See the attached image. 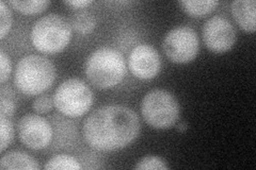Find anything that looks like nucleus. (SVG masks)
I'll list each match as a JSON object with an SVG mask.
<instances>
[{
	"label": "nucleus",
	"mask_w": 256,
	"mask_h": 170,
	"mask_svg": "<svg viewBox=\"0 0 256 170\" xmlns=\"http://www.w3.org/2000/svg\"><path fill=\"white\" fill-rule=\"evenodd\" d=\"M137 113L125 105H104L93 111L84 121V140L98 151L121 150L140 133Z\"/></svg>",
	"instance_id": "f257e3e1"
},
{
	"label": "nucleus",
	"mask_w": 256,
	"mask_h": 170,
	"mask_svg": "<svg viewBox=\"0 0 256 170\" xmlns=\"http://www.w3.org/2000/svg\"><path fill=\"white\" fill-rule=\"evenodd\" d=\"M84 72L90 83L100 90L114 87L123 80L126 62L123 54L111 47H100L86 61Z\"/></svg>",
	"instance_id": "f03ea898"
},
{
	"label": "nucleus",
	"mask_w": 256,
	"mask_h": 170,
	"mask_svg": "<svg viewBox=\"0 0 256 170\" xmlns=\"http://www.w3.org/2000/svg\"><path fill=\"white\" fill-rule=\"evenodd\" d=\"M57 71L54 63L45 56L29 54L18 63L14 71V84L27 96H36L50 88Z\"/></svg>",
	"instance_id": "7ed1b4c3"
},
{
	"label": "nucleus",
	"mask_w": 256,
	"mask_h": 170,
	"mask_svg": "<svg viewBox=\"0 0 256 170\" xmlns=\"http://www.w3.org/2000/svg\"><path fill=\"white\" fill-rule=\"evenodd\" d=\"M30 38L32 45L40 52L45 54L59 53L70 42L72 26L59 14H47L32 26Z\"/></svg>",
	"instance_id": "20e7f679"
},
{
	"label": "nucleus",
	"mask_w": 256,
	"mask_h": 170,
	"mask_svg": "<svg viewBox=\"0 0 256 170\" xmlns=\"http://www.w3.org/2000/svg\"><path fill=\"white\" fill-rule=\"evenodd\" d=\"M141 114L152 128L166 130L178 123L180 108L178 99L171 92L155 88L143 97Z\"/></svg>",
	"instance_id": "39448f33"
},
{
	"label": "nucleus",
	"mask_w": 256,
	"mask_h": 170,
	"mask_svg": "<svg viewBox=\"0 0 256 170\" xmlns=\"http://www.w3.org/2000/svg\"><path fill=\"white\" fill-rule=\"evenodd\" d=\"M54 105L61 114L70 118L84 116L92 107L93 94L82 80L70 78L57 87L54 94Z\"/></svg>",
	"instance_id": "423d86ee"
},
{
	"label": "nucleus",
	"mask_w": 256,
	"mask_h": 170,
	"mask_svg": "<svg viewBox=\"0 0 256 170\" xmlns=\"http://www.w3.org/2000/svg\"><path fill=\"white\" fill-rule=\"evenodd\" d=\"M162 48L166 58L173 63L185 64L192 62L200 50L198 33L188 26L176 27L166 34Z\"/></svg>",
	"instance_id": "0eeeda50"
},
{
	"label": "nucleus",
	"mask_w": 256,
	"mask_h": 170,
	"mask_svg": "<svg viewBox=\"0 0 256 170\" xmlns=\"http://www.w3.org/2000/svg\"><path fill=\"white\" fill-rule=\"evenodd\" d=\"M202 35L207 49L214 53H224L230 50L237 39L234 25L221 15H214L205 21Z\"/></svg>",
	"instance_id": "6e6552de"
},
{
	"label": "nucleus",
	"mask_w": 256,
	"mask_h": 170,
	"mask_svg": "<svg viewBox=\"0 0 256 170\" xmlns=\"http://www.w3.org/2000/svg\"><path fill=\"white\" fill-rule=\"evenodd\" d=\"M20 142L32 150H41L50 145L52 128L48 121L36 114L24 115L18 124Z\"/></svg>",
	"instance_id": "1a4fd4ad"
},
{
	"label": "nucleus",
	"mask_w": 256,
	"mask_h": 170,
	"mask_svg": "<svg viewBox=\"0 0 256 170\" xmlns=\"http://www.w3.org/2000/svg\"><path fill=\"white\" fill-rule=\"evenodd\" d=\"M132 74L141 80L154 79L160 71L162 62L156 48L148 44H140L132 50L128 58Z\"/></svg>",
	"instance_id": "9d476101"
},
{
	"label": "nucleus",
	"mask_w": 256,
	"mask_h": 170,
	"mask_svg": "<svg viewBox=\"0 0 256 170\" xmlns=\"http://www.w3.org/2000/svg\"><path fill=\"white\" fill-rule=\"evenodd\" d=\"M232 14L236 22L246 32H255L256 29V2L254 0H235L232 2Z\"/></svg>",
	"instance_id": "9b49d317"
},
{
	"label": "nucleus",
	"mask_w": 256,
	"mask_h": 170,
	"mask_svg": "<svg viewBox=\"0 0 256 170\" xmlns=\"http://www.w3.org/2000/svg\"><path fill=\"white\" fill-rule=\"evenodd\" d=\"M0 169L38 170L40 165L34 157L29 156L26 152L10 151L2 157V160H0Z\"/></svg>",
	"instance_id": "f8f14e48"
},
{
	"label": "nucleus",
	"mask_w": 256,
	"mask_h": 170,
	"mask_svg": "<svg viewBox=\"0 0 256 170\" xmlns=\"http://www.w3.org/2000/svg\"><path fill=\"white\" fill-rule=\"evenodd\" d=\"M182 10L188 15L194 16V17H201L212 12L216 6L219 4L217 0H203V1H198V0H184L180 2Z\"/></svg>",
	"instance_id": "ddd939ff"
},
{
	"label": "nucleus",
	"mask_w": 256,
	"mask_h": 170,
	"mask_svg": "<svg viewBox=\"0 0 256 170\" xmlns=\"http://www.w3.org/2000/svg\"><path fill=\"white\" fill-rule=\"evenodd\" d=\"M95 16L88 10H79L72 16L70 26L82 34H88L95 28Z\"/></svg>",
	"instance_id": "4468645a"
},
{
	"label": "nucleus",
	"mask_w": 256,
	"mask_h": 170,
	"mask_svg": "<svg viewBox=\"0 0 256 170\" xmlns=\"http://www.w3.org/2000/svg\"><path fill=\"white\" fill-rule=\"evenodd\" d=\"M6 3L11 5L16 11L26 15H36L42 13L50 5V1H47V0H31V1L9 0Z\"/></svg>",
	"instance_id": "2eb2a0df"
},
{
	"label": "nucleus",
	"mask_w": 256,
	"mask_h": 170,
	"mask_svg": "<svg viewBox=\"0 0 256 170\" xmlns=\"http://www.w3.org/2000/svg\"><path fill=\"white\" fill-rule=\"evenodd\" d=\"M79 161L68 155H57L47 161L44 166L46 170H79L82 169Z\"/></svg>",
	"instance_id": "dca6fc26"
},
{
	"label": "nucleus",
	"mask_w": 256,
	"mask_h": 170,
	"mask_svg": "<svg viewBox=\"0 0 256 170\" xmlns=\"http://www.w3.org/2000/svg\"><path fill=\"white\" fill-rule=\"evenodd\" d=\"M0 130H2L0 149H2V152H4L14 140V127L10 117L0 115Z\"/></svg>",
	"instance_id": "f3484780"
},
{
	"label": "nucleus",
	"mask_w": 256,
	"mask_h": 170,
	"mask_svg": "<svg viewBox=\"0 0 256 170\" xmlns=\"http://www.w3.org/2000/svg\"><path fill=\"white\" fill-rule=\"evenodd\" d=\"M134 169L138 170H150V169H158V170H166L169 169L166 162L159 157L148 156L144 157L137 162V164L134 166Z\"/></svg>",
	"instance_id": "a211bd4d"
},
{
	"label": "nucleus",
	"mask_w": 256,
	"mask_h": 170,
	"mask_svg": "<svg viewBox=\"0 0 256 170\" xmlns=\"http://www.w3.org/2000/svg\"><path fill=\"white\" fill-rule=\"evenodd\" d=\"M12 13L9 9V4L4 1H0V38L4 39L9 33L12 26Z\"/></svg>",
	"instance_id": "6ab92c4d"
},
{
	"label": "nucleus",
	"mask_w": 256,
	"mask_h": 170,
	"mask_svg": "<svg viewBox=\"0 0 256 170\" xmlns=\"http://www.w3.org/2000/svg\"><path fill=\"white\" fill-rule=\"evenodd\" d=\"M54 107V100L50 96L48 95H40L38 98L32 102V109L36 112L38 114H46L50 112Z\"/></svg>",
	"instance_id": "aec40b11"
},
{
	"label": "nucleus",
	"mask_w": 256,
	"mask_h": 170,
	"mask_svg": "<svg viewBox=\"0 0 256 170\" xmlns=\"http://www.w3.org/2000/svg\"><path fill=\"white\" fill-rule=\"evenodd\" d=\"M0 66H2V72H0V82L4 84L6 81L10 78L12 71V63L10 56L8 55L4 50H0Z\"/></svg>",
	"instance_id": "412c9836"
},
{
	"label": "nucleus",
	"mask_w": 256,
	"mask_h": 170,
	"mask_svg": "<svg viewBox=\"0 0 256 170\" xmlns=\"http://www.w3.org/2000/svg\"><path fill=\"white\" fill-rule=\"evenodd\" d=\"M15 112V104L13 100L9 97H6L2 94V98H0V115H4L6 117L13 116Z\"/></svg>",
	"instance_id": "4be33fe9"
},
{
	"label": "nucleus",
	"mask_w": 256,
	"mask_h": 170,
	"mask_svg": "<svg viewBox=\"0 0 256 170\" xmlns=\"http://www.w3.org/2000/svg\"><path fill=\"white\" fill-rule=\"evenodd\" d=\"M64 3L75 7V9H84L89 4L92 3L91 0H68V1H64Z\"/></svg>",
	"instance_id": "5701e85b"
},
{
	"label": "nucleus",
	"mask_w": 256,
	"mask_h": 170,
	"mask_svg": "<svg viewBox=\"0 0 256 170\" xmlns=\"http://www.w3.org/2000/svg\"><path fill=\"white\" fill-rule=\"evenodd\" d=\"M187 129H188V125H187L186 123H180V124L178 126V130L180 132L186 131Z\"/></svg>",
	"instance_id": "b1692460"
}]
</instances>
